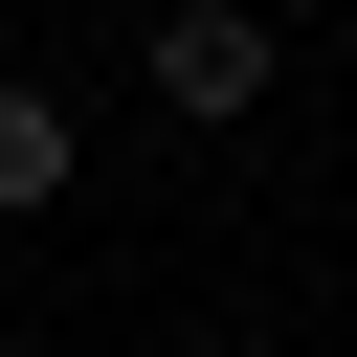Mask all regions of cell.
<instances>
[{"label":"cell","instance_id":"obj_1","mask_svg":"<svg viewBox=\"0 0 357 357\" xmlns=\"http://www.w3.org/2000/svg\"><path fill=\"white\" fill-rule=\"evenodd\" d=\"M268 67H290V22H268V0H156V112H178V134L268 112Z\"/></svg>","mask_w":357,"mask_h":357},{"label":"cell","instance_id":"obj_2","mask_svg":"<svg viewBox=\"0 0 357 357\" xmlns=\"http://www.w3.org/2000/svg\"><path fill=\"white\" fill-rule=\"evenodd\" d=\"M45 201H67V112H45V89H0V223H45Z\"/></svg>","mask_w":357,"mask_h":357}]
</instances>
